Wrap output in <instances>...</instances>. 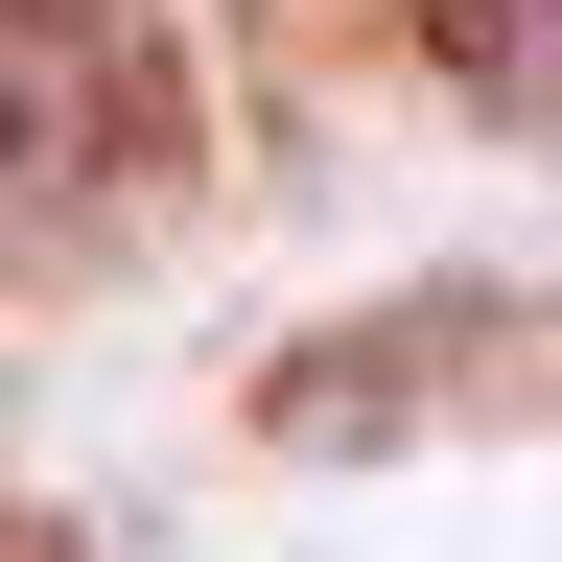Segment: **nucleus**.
<instances>
[{
	"label": "nucleus",
	"mask_w": 562,
	"mask_h": 562,
	"mask_svg": "<svg viewBox=\"0 0 562 562\" xmlns=\"http://www.w3.org/2000/svg\"><path fill=\"white\" fill-rule=\"evenodd\" d=\"M0 562H70V516H0Z\"/></svg>",
	"instance_id": "obj_3"
},
{
	"label": "nucleus",
	"mask_w": 562,
	"mask_h": 562,
	"mask_svg": "<svg viewBox=\"0 0 562 562\" xmlns=\"http://www.w3.org/2000/svg\"><path fill=\"white\" fill-rule=\"evenodd\" d=\"M422 47H446V94H469V117L562 140V0H422Z\"/></svg>",
	"instance_id": "obj_2"
},
{
	"label": "nucleus",
	"mask_w": 562,
	"mask_h": 562,
	"mask_svg": "<svg viewBox=\"0 0 562 562\" xmlns=\"http://www.w3.org/2000/svg\"><path fill=\"white\" fill-rule=\"evenodd\" d=\"M140 117H165V70L117 0H0V211H94L140 165Z\"/></svg>",
	"instance_id": "obj_1"
}]
</instances>
